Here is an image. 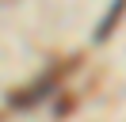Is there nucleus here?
Returning a JSON list of instances; mask_svg holds the SVG:
<instances>
[{"mask_svg": "<svg viewBox=\"0 0 126 122\" xmlns=\"http://www.w3.org/2000/svg\"><path fill=\"white\" fill-rule=\"evenodd\" d=\"M122 12H126V0H118V4H115V12H111L107 19L99 23V30H95V38H107V34H111V27L118 23V15H122Z\"/></svg>", "mask_w": 126, "mask_h": 122, "instance_id": "obj_1", "label": "nucleus"}]
</instances>
